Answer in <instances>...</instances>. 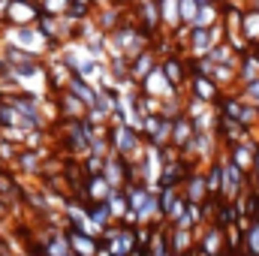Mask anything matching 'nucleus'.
<instances>
[{
	"mask_svg": "<svg viewBox=\"0 0 259 256\" xmlns=\"http://www.w3.org/2000/svg\"><path fill=\"white\" fill-rule=\"evenodd\" d=\"M0 46H15V49H24L36 58L52 55V46L36 24H3L0 27Z\"/></svg>",
	"mask_w": 259,
	"mask_h": 256,
	"instance_id": "obj_1",
	"label": "nucleus"
},
{
	"mask_svg": "<svg viewBox=\"0 0 259 256\" xmlns=\"http://www.w3.org/2000/svg\"><path fill=\"white\" fill-rule=\"evenodd\" d=\"M106 136H109L112 151L121 154V157L139 160L142 151H145V139H142L139 127H133L127 121H109V124H106Z\"/></svg>",
	"mask_w": 259,
	"mask_h": 256,
	"instance_id": "obj_2",
	"label": "nucleus"
},
{
	"mask_svg": "<svg viewBox=\"0 0 259 256\" xmlns=\"http://www.w3.org/2000/svg\"><path fill=\"white\" fill-rule=\"evenodd\" d=\"M196 256H220L226 250V232L214 223H205L196 229Z\"/></svg>",
	"mask_w": 259,
	"mask_h": 256,
	"instance_id": "obj_3",
	"label": "nucleus"
},
{
	"mask_svg": "<svg viewBox=\"0 0 259 256\" xmlns=\"http://www.w3.org/2000/svg\"><path fill=\"white\" fill-rule=\"evenodd\" d=\"M160 69H163V75L169 78V84H172L175 91H181V94H184L187 78H190V69H187V55H178V52L163 55V58H160Z\"/></svg>",
	"mask_w": 259,
	"mask_h": 256,
	"instance_id": "obj_4",
	"label": "nucleus"
},
{
	"mask_svg": "<svg viewBox=\"0 0 259 256\" xmlns=\"http://www.w3.org/2000/svg\"><path fill=\"white\" fill-rule=\"evenodd\" d=\"M247 190V172L238 169L235 163L226 160V151H223V187H220V199H238L241 193Z\"/></svg>",
	"mask_w": 259,
	"mask_h": 256,
	"instance_id": "obj_5",
	"label": "nucleus"
},
{
	"mask_svg": "<svg viewBox=\"0 0 259 256\" xmlns=\"http://www.w3.org/2000/svg\"><path fill=\"white\" fill-rule=\"evenodd\" d=\"M220 91H223V88H220L214 78H208V75H190V78H187V88H184V97L214 106V100L220 97Z\"/></svg>",
	"mask_w": 259,
	"mask_h": 256,
	"instance_id": "obj_6",
	"label": "nucleus"
},
{
	"mask_svg": "<svg viewBox=\"0 0 259 256\" xmlns=\"http://www.w3.org/2000/svg\"><path fill=\"white\" fill-rule=\"evenodd\" d=\"M223 151H226V160L235 163V166L244 169V172H250V169L256 166V136H253V139H244V142H235V145H229V148H223Z\"/></svg>",
	"mask_w": 259,
	"mask_h": 256,
	"instance_id": "obj_7",
	"label": "nucleus"
},
{
	"mask_svg": "<svg viewBox=\"0 0 259 256\" xmlns=\"http://www.w3.org/2000/svg\"><path fill=\"white\" fill-rule=\"evenodd\" d=\"M39 15H42V9L36 0H9L3 24H36Z\"/></svg>",
	"mask_w": 259,
	"mask_h": 256,
	"instance_id": "obj_8",
	"label": "nucleus"
},
{
	"mask_svg": "<svg viewBox=\"0 0 259 256\" xmlns=\"http://www.w3.org/2000/svg\"><path fill=\"white\" fill-rule=\"evenodd\" d=\"M157 64H160L157 52H154L151 46H148V49H142L139 55H133V58H130V81H133V84L145 81V78L157 69Z\"/></svg>",
	"mask_w": 259,
	"mask_h": 256,
	"instance_id": "obj_9",
	"label": "nucleus"
},
{
	"mask_svg": "<svg viewBox=\"0 0 259 256\" xmlns=\"http://www.w3.org/2000/svg\"><path fill=\"white\" fill-rule=\"evenodd\" d=\"M64 232H66V238H69V250H72L75 256H97V253H100V238L88 235L84 229L66 226Z\"/></svg>",
	"mask_w": 259,
	"mask_h": 256,
	"instance_id": "obj_10",
	"label": "nucleus"
},
{
	"mask_svg": "<svg viewBox=\"0 0 259 256\" xmlns=\"http://www.w3.org/2000/svg\"><path fill=\"white\" fill-rule=\"evenodd\" d=\"M181 196H184L187 202H205V199H208V187H205L202 166H196L193 172L184 178V184H181Z\"/></svg>",
	"mask_w": 259,
	"mask_h": 256,
	"instance_id": "obj_11",
	"label": "nucleus"
},
{
	"mask_svg": "<svg viewBox=\"0 0 259 256\" xmlns=\"http://www.w3.org/2000/svg\"><path fill=\"white\" fill-rule=\"evenodd\" d=\"M193 133H196V127H193V121H190V115L181 112L178 118H172V136H169V145L181 151V148L193 139Z\"/></svg>",
	"mask_w": 259,
	"mask_h": 256,
	"instance_id": "obj_12",
	"label": "nucleus"
},
{
	"mask_svg": "<svg viewBox=\"0 0 259 256\" xmlns=\"http://www.w3.org/2000/svg\"><path fill=\"white\" fill-rule=\"evenodd\" d=\"M64 88L69 94H75L84 106H91V103L97 100V94H100V88H97L94 81H88V78H81V75H75V72H69V78H66Z\"/></svg>",
	"mask_w": 259,
	"mask_h": 256,
	"instance_id": "obj_13",
	"label": "nucleus"
},
{
	"mask_svg": "<svg viewBox=\"0 0 259 256\" xmlns=\"http://www.w3.org/2000/svg\"><path fill=\"white\" fill-rule=\"evenodd\" d=\"M196 247V229L169 226V250L172 253H190Z\"/></svg>",
	"mask_w": 259,
	"mask_h": 256,
	"instance_id": "obj_14",
	"label": "nucleus"
},
{
	"mask_svg": "<svg viewBox=\"0 0 259 256\" xmlns=\"http://www.w3.org/2000/svg\"><path fill=\"white\" fill-rule=\"evenodd\" d=\"M241 36L253 46V42H259V12L256 9H247L244 6V15H241Z\"/></svg>",
	"mask_w": 259,
	"mask_h": 256,
	"instance_id": "obj_15",
	"label": "nucleus"
},
{
	"mask_svg": "<svg viewBox=\"0 0 259 256\" xmlns=\"http://www.w3.org/2000/svg\"><path fill=\"white\" fill-rule=\"evenodd\" d=\"M217 21H220V9H217V3H202V6L196 9L193 24H190V27H214Z\"/></svg>",
	"mask_w": 259,
	"mask_h": 256,
	"instance_id": "obj_16",
	"label": "nucleus"
},
{
	"mask_svg": "<svg viewBox=\"0 0 259 256\" xmlns=\"http://www.w3.org/2000/svg\"><path fill=\"white\" fill-rule=\"evenodd\" d=\"M235 91H238V97H241L244 103H250V106H256L259 109V75L256 78H250V81H244V84H238Z\"/></svg>",
	"mask_w": 259,
	"mask_h": 256,
	"instance_id": "obj_17",
	"label": "nucleus"
},
{
	"mask_svg": "<svg viewBox=\"0 0 259 256\" xmlns=\"http://www.w3.org/2000/svg\"><path fill=\"white\" fill-rule=\"evenodd\" d=\"M103 166H106V157H100V154H91V151H88V154L81 157L84 178H88V175H100V172H103Z\"/></svg>",
	"mask_w": 259,
	"mask_h": 256,
	"instance_id": "obj_18",
	"label": "nucleus"
},
{
	"mask_svg": "<svg viewBox=\"0 0 259 256\" xmlns=\"http://www.w3.org/2000/svg\"><path fill=\"white\" fill-rule=\"evenodd\" d=\"M196 9H199V3L196 0H178V12H181V24H193V15H196Z\"/></svg>",
	"mask_w": 259,
	"mask_h": 256,
	"instance_id": "obj_19",
	"label": "nucleus"
},
{
	"mask_svg": "<svg viewBox=\"0 0 259 256\" xmlns=\"http://www.w3.org/2000/svg\"><path fill=\"white\" fill-rule=\"evenodd\" d=\"M163 256H175V253H172V250H166V253H163Z\"/></svg>",
	"mask_w": 259,
	"mask_h": 256,
	"instance_id": "obj_20",
	"label": "nucleus"
},
{
	"mask_svg": "<svg viewBox=\"0 0 259 256\" xmlns=\"http://www.w3.org/2000/svg\"><path fill=\"white\" fill-rule=\"evenodd\" d=\"M0 229H3V220H0Z\"/></svg>",
	"mask_w": 259,
	"mask_h": 256,
	"instance_id": "obj_21",
	"label": "nucleus"
},
{
	"mask_svg": "<svg viewBox=\"0 0 259 256\" xmlns=\"http://www.w3.org/2000/svg\"><path fill=\"white\" fill-rule=\"evenodd\" d=\"M66 256H75V253H66Z\"/></svg>",
	"mask_w": 259,
	"mask_h": 256,
	"instance_id": "obj_22",
	"label": "nucleus"
}]
</instances>
